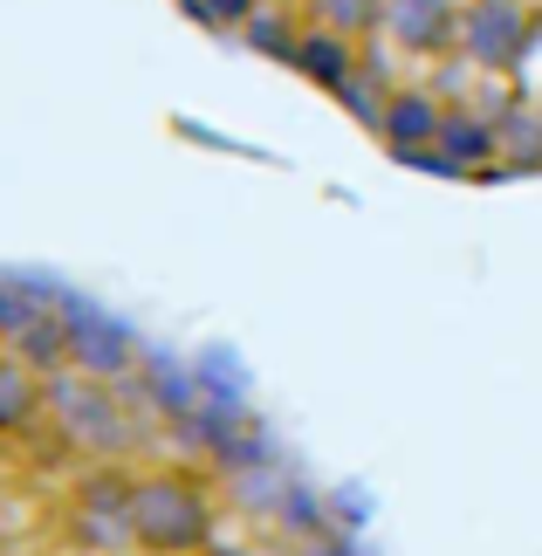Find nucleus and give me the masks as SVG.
I'll use <instances>...</instances> for the list:
<instances>
[{"label":"nucleus","instance_id":"obj_5","mask_svg":"<svg viewBox=\"0 0 542 556\" xmlns=\"http://www.w3.org/2000/svg\"><path fill=\"white\" fill-rule=\"evenodd\" d=\"M446 103H453V97H440L432 83H392V97H385V117L371 124V138H378L392 159L426 165V159H432V144H440Z\"/></svg>","mask_w":542,"mask_h":556},{"label":"nucleus","instance_id":"obj_9","mask_svg":"<svg viewBox=\"0 0 542 556\" xmlns=\"http://www.w3.org/2000/svg\"><path fill=\"white\" fill-rule=\"evenodd\" d=\"M302 14L316 28H337L351 41H378V21H385V0H302Z\"/></svg>","mask_w":542,"mask_h":556},{"label":"nucleus","instance_id":"obj_2","mask_svg":"<svg viewBox=\"0 0 542 556\" xmlns=\"http://www.w3.org/2000/svg\"><path fill=\"white\" fill-rule=\"evenodd\" d=\"M542 41V0H467L461 21V70L474 76H522Z\"/></svg>","mask_w":542,"mask_h":556},{"label":"nucleus","instance_id":"obj_4","mask_svg":"<svg viewBox=\"0 0 542 556\" xmlns=\"http://www.w3.org/2000/svg\"><path fill=\"white\" fill-rule=\"evenodd\" d=\"M467 0H385L378 41L405 62H461Z\"/></svg>","mask_w":542,"mask_h":556},{"label":"nucleus","instance_id":"obj_12","mask_svg":"<svg viewBox=\"0 0 542 556\" xmlns=\"http://www.w3.org/2000/svg\"><path fill=\"white\" fill-rule=\"evenodd\" d=\"M124 556H144V549H124Z\"/></svg>","mask_w":542,"mask_h":556},{"label":"nucleus","instance_id":"obj_11","mask_svg":"<svg viewBox=\"0 0 542 556\" xmlns=\"http://www.w3.org/2000/svg\"><path fill=\"white\" fill-rule=\"evenodd\" d=\"M200 556H262V549H248V543H227V536H220V543H206Z\"/></svg>","mask_w":542,"mask_h":556},{"label":"nucleus","instance_id":"obj_8","mask_svg":"<svg viewBox=\"0 0 542 556\" xmlns=\"http://www.w3.org/2000/svg\"><path fill=\"white\" fill-rule=\"evenodd\" d=\"M302 35H310V14H302V0H268V8L254 14V21H248V28L234 35V41L289 70V62H295V49H302Z\"/></svg>","mask_w":542,"mask_h":556},{"label":"nucleus","instance_id":"obj_10","mask_svg":"<svg viewBox=\"0 0 542 556\" xmlns=\"http://www.w3.org/2000/svg\"><path fill=\"white\" fill-rule=\"evenodd\" d=\"M262 8L268 0H186V14L200 21V28H213V35H241Z\"/></svg>","mask_w":542,"mask_h":556},{"label":"nucleus","instance_id":"obj_1","mask_svg":"<svg viewBox=\"0 0 542 556\" xmlns=\"http://www.w3.org/2000/svg\"><path fill=\"white\" fill-rule=\"evenodd\" d=\"M131 549L144 556H200L206 543H220V502L200 467H144L124 508Z\"/></svg>","mask_w":542,"mask_h":556},{"label":"nucleus","instance_id":"obj_6","mask_svg":"<svg viewBox=\"0 0 542 556\" xmlns=\"http://www.w3.org/2000/svg\"><path fill=\"white\" fill-rule=\"evenodd\" d=\"M364 62H371V41H351V35H337V28H316L310 21V35H302V49H295V62L289 70L310 83L316 97H330V103H343V90L364 76Z\"/></svg>","mask_w":542,"mask_h":556},{"label":"nucleus","instance_id":"obj_7","mask_svg":"<svg viewBox=\"0 0 542 556\" xmlns=\"http://www.w3.org/2000/svg\"><path fill=\"white\" fill-rule=\"evenodd\" d=\"M49 399H55V378H49V371H35L21 351L0 344V440L35 433V419L49 413Z\"/></svg>","mask_w":542,"mask_h":556},{"label":"nucleus","instance_id":"obj_3","mask_svg":"<svg viewBox=\"0 0 542 556\" xmlns=\"http://www.w3.org/2000/svg\"><path fill=\"white\" fill-rule=\"evenodd\" d=\"M144 365V337L124 316L97 303H70V378L90 384H131Z\"/></svg>","mask_w":542,"mask_h":556}]
</instances>
